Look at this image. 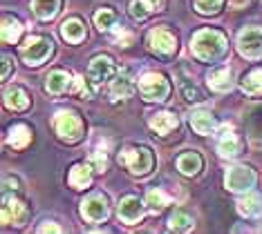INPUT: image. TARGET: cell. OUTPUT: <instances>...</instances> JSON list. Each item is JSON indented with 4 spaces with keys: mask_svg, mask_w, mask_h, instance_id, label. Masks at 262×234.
<instances>
[{
    "mask_svg": "<svg viewBox=\"0 0 262 234\" xmlns=\"http://www.w3.org/2000/svg\"><path fill=\"white\" fill-rule=\"evenodd\" d=\"M229 5H231V7H235V9H240V7L247 5V0H229Z\"/></svg>",
    "mask_w": 262,
    "mask_h": 234,
    "instance_id": "obj_39",
    "label": "cell"
},
{
    "mask_svg": "<svg viewBox=\"0 0 262 234\" xmlns=\"http://www.w3.org/2000/svg\"><path fill=\"white\" fill-rule=\"evenodd\" d=\"M146 201H148V205H152V207H164L170 203V196L162 190H152V192H148Z\"/></svg>",
    "mask_w": 262,
    "mask_h": 234,
    "instance_id": "obj_32",
    "label": "cell"
},
{
    "mask_svg": "<svg viewBox=\"0 0 262 234\" xmlns=\"http://www.w3.org/2000/svg\"><path fill=\"white\" fill-rule=\"evenodd\" d=\"M182 94H184V98L190 100V103H200V100H204V96H202V92L195 85H190V83L184 81L182 83Z\"/></svg>",
    "mask_w": 262,
    "mask_h": 234,
    "instance_id": "obj_34",
    "label": "cell"
},
{
    "mask_svg": "<svg viewBox=\"0 0 262 234\" xmlns=\"http://www.w3.org/2000/svg\"><path fill=\"white\" fill-rule=\"evenodd\" d=\"M29 141H32V129H29L27 125H14V127L9 129V134H7V143L14 149L27 147Z\"/></svg>",
    "mask_w": 262,
    "mask_h": 234,
    "instance_id": "obj_19",
    "label": "cell"
},
{
    "mask_svg": "<svg viewBox=\"0 0 262 234\" xmlns=\"http://www.w3.org/2000/svg\"><path fill=\"white\" fill-rule=\"evenodd\" d=\"M139 92L146 100H166L170 94V85L162 74H144L139 81Z\"/></svg>",
    "mask_w": 262,
    "mask_h": 234,
    "instance_id": "obj_5",
    "label": "cell"
},
{
    "mask_svg": "<svg viewBox=\"0 0 262 234\" xmlns=\"http://www.w3.org/2000/svg\"><path fill=\"white\" fill-rule=\"evenodd\" d=\"M242 92L244 94H260L262 92V69H253V71H249V74H244L242 78Z\"/></svg>",
    "mask_w": 262,
    "mask_h": 234,
    "instance_id": "obj_25",
    "label": "cell"
},
{
    "mask_svg": "<svg viewBox=\"0 0 262 234\" xmlns=\"http://www.w3.org/2000/svg\"><path fill=\"white\" fill-rule=\"evenodd\" d=\"M141 217H144V203L137 199V196H123V199L119 201V219H121L123 223L133 225Z\"/></svg>",
    "mask_w": 262,
    "mask_h": 234,
    "instance_id": "obj_10",
    "label": "cell"
},
{
    "mask_svg": "<svg viewBox=\"0 0 262 234\" xmlns=\"http://www.w3.org/2000/svg\"><path fill=\"white\" fill-rule=\"evenodd\" d=\"M148 43H150L155 51H162V54H172L177 49V38L168 29H152L150 36H148Z\"/></svg>",
    "mask_w": 262,
    "mask_h": 234,
    "instance_id": "obj_12",
    "label": "cell"
},
{
    "mask_svg": "<svg viewBox=\"0 0 262 234\" xmlns=\"http://www.w3.org/2000/svg\"><path fill=\"white\" fill-rule=\"evenodd\" d=\"M52 51H54V43H52V38H47V36H29L25 40V45L20 47V56L29 67L43 65L47 58L52 56Z\"/></svg>",
    "mask_w": 262,
    "mask_h": 234,
    "instance_id": "obj_2",
    "label": "cell"
},
{
    "mask_svg": "<svg viewBox=\"0 0 262 234\" xmlns=\"http://www.w3.org/2000/svg\"><path fill=\"white\" fill-rule=\"evenodd\" d=\"M168 223H170V227L175 232H188V230H193L195 221H193V217H190L188 212H184V210H175V212L170 214Z\"/></svg>",
    "mask_w": 262,
    "mask_h": 234,
    "instance_id": "obj_26",
    "label": "cell"
},
{
    "mask_svg": "<svg viewBox=\"0 0 262 234\" xmlns=\"http://www.w3.org/2000/svg\"><path fill=\"white\" fill-rule=\"evenodd\" d=\"M92 183V165H74L70 170V185L76 190H83Z\"/></svg>",
    "mask_w": 262,
    "mask_h": 234,
    "instance_id": "obj_22",
    "label": "cell"
},
{
    "mask_svg": "<svg viewBox=\"0 0 262 234\" xmlns=\"http://www.w3.org/2000/svg\"><path fill=\"white\" fill-rule=\"evenodd\" d=\"M217 149L222 156H237L240 154V139H237L231 129H224L222 134H220Z\"/></svg>",
    "mask_w": 262,
    "mask_h": 234,
    "instance_id": "obj_20",
    "label": "cell"
},
{
    "mask_svg": "<svg viewBox=\"0 0 262 234\" xmlns=\"http://www.w3.org/2000/svg\"><path fill=\"white\" fill-rule=\"evenodd\" d=\"M81 214L90 221V223H99V221L108 219V214H110L108 199H105L103 194H90L81 203Z\"/></svg>",
    "mask_w": 262,
    "mask_h": 234,
    "instance_id": "obj_9",
    "label": "cell"
},
{
    "mask_svg": "<svg viewBox=\"0 0 262 234\" xmlns=\"http://www.w3.org/2000/svg\"><path fill=\"white\" fill-rule=\"evenodd\" d=\"M237 210H240L244 217H258V214H262V201L258 196L249 194V196H244V199L237 201Z\"/></svg>",
    "mask_w": 262,
    "mask_h": 234,
    "instance_id": "obj_28",
    "label": "cell"
},
{
    "mask_svg": "<svg viewBox=\"0 0 262 234\" xmlns=\"http://www.w3.org/2000/svg\"><path fill=\"white\" fill-rule=\"evenodd\" d=\"M222 3L224 0H195V9L204 16H211V14H217L222 9Z\"/></svg>",
    "mask_w": 262,
    "mask_h": 234,
    "instance_id": "obj_31",
    "label": "cell"
},
{
    "mask_svg": "<svg viewBox=\"0 0 262 234\" xmlns=\"http://www.w3.org/2000/svg\"><path fill=\"white\" fill-rule=\"evenodd\" d=\"M92 234H103V232H92Z\"/></svg>",
    "mask_w": 262,
    "mask_h": 234,
    "instance_id": "obj_40",
    "label": "cell"
},
{
    "mask_svg": "<svg viewBox=\"0 0 262 234\" xmlns=\"http://www.w3.org/2000/svg\"><path fill=\"white\" fill-rule=\"evenodd\" d=\"M112 38H115V43H121L123 47H128L135 40V36L126 27H112Z\"/></svg>",
    "mask_w": 262,
    "mask_h": 234,
    "instance_id": "obj_33",
    "label": "cell"
},
{
    "mask_svg": "<svg viewBox=\"0 0 262 234\" xmlns=\"http://www.w3.org/2000/svg\"><path fill=\"white\" fill-rule=\"evenodd\" d=\"M38 234H65V232L56 223H50V221H47V223H43L38 227Z\"/></svg>",
    "mask_w": 262,
    "mask_h": 234,
    "instance_id": "obj_36",
    "label": "cell"
},
{
    "mask_svg": "<svg viewBox=\"0 0 262 234\" xmlns=\"http://www.w3.org/2000/svg\"><path fill=\"white\" fill-rule=\"evenodd\" d=\"M115 22H117V16H115V11L108 9V7L99 9L97 14H94V25H97L101 32H105V29H112V27H115Z\"/></svg>",
    "mask_w": 262,
    "mask_h": 234,
    "instance_id": "obj_29",
    "label": "cell"
},
{
    "mask_svg": "<svg viewBox=\"0 0 262 234\" xmlns=\"http://www.w3.org/2000/svg\"><path fill=\"white\" fill-rule=\"evenodd\" d=\"M148 5H150V9L152 11H162L166 7V0H146Z\"/></svg>",
    "mask_w": 262,
    "mask_h": 234,
    "instance_id": "obj_37",
    "label": "cell"
},
{
    "mask_svg": "<svg viewBox=\"0 0 262 234\" xmlns=\"http://www.w3.org/2000/svg\"><path fill=\"white\" fill-rule=\"evenodd\" d=\"M61 34H63V38L68 40V43H81L83 38H85V25L79 20V18H68V20L61 25Z\"/></svg>",
    "mask_w": 262,
    "mask_h": 234,
    "instance_id": "obj_15",
    "label": "cell"
},
{
    "mask_svg": "<svg viewBox=\"0 0 262 234\" xmlns=\"http://www.w3.org/2000/svg\"><path fill=\"white\" fill-rule=\"evenodd\" d=\"M208 87L215 89V92H229L233 87V81H231V69L229 67H217L208 74Z\"/></svg>",
    "mask_w": 262,
    "mask_h": 234,
    "instance_id": "obj_17",
    "label": "cell"
},
{
    "mask_svg": "<svg viewBox=\"0 0 262 234\" xmlns=\"http://www.w3.org/2000/svg\"><path fill=\"white\" fill-rule=\"evenodd\" d=\"M70 87H72V74H70V71L54 69L45 78V89L50 94H63V92H68Z\"/></svg>",
    "mask_w": 262,
    "mask_h": 234,
    "instance_id": "obj_13",
    "label": "cell"
},
{
    "mask_svg": "<svg viewBox=\"0 0 262 234\" xmlns=\"http://www.w3.org/2000/svg\"><path fill=\"white\" fill-rule=\"evenodd\" d=\"M54 129L68 143H76L83 136V123H81L79 114H74V112H58L54 116Z\"/></svg>",
    "mask_w": 262,
    "mask_h": 234,
    "instance_id": "obj_4",
    "label": "cell"
},
{
    "mask_svg": "<svg viewBox=\"0 0 262 234\" xmlns=\"http://www.w3.org/2000/svg\"><path fill=\"white\" fill-rule=\"evenodd\" d=\"M224 183L231 192H249L255 185V172L247 165H235L226 172Z\"/></svg>",
    "mask_w": 262,
    "mask_h": 234,
    "instance_id": "obj_6",
    "label": "cell"
},
{
    "mask_svg": "<svg viewBox=\"0 0 262 234\" xmlns=\"http://www.w3.org/2000/svg\"><path fill=\"white\" fill-rule=\"evenodd\" d=\"M23 34V25L16 18H5L3 20V40L5 43H18Z\"/></svg>",
    "mask_w": 262,
    "mask_h": 234,
    "instance_id": "obj_27",
    "label": "cell"
},
{
    "mask_svg": "<svg viewBox=\"0 0 262 234\" xmlns=\"http://www.w3.org/2000/svg\"><path fill=\"white\" fill-rule=\"evenodd\" d=\"M237 49L247 58H260L262 56V29L260 27L242 29L240 38H237Z\"/></svg>",
    "mask_w": 262,
    "mask_h": 234,
    "instance_id": "obj_7",
    "label": "cell"
},
{
    "mask_svg": "<svg viewBox=\"0 0 262 234\" xmlns=\"http://www.w3.org/2000/svg\"><path fill=\"white\" fill-rule=\"evenodd\" d=\"M133 78H130L126 71H121V74H117L115 76V81H112V87H110V92L115 98H128L130 94H133Z\"/></svg>",
    "mask_w": 262,
    "mask_h": 234,
    "instance_id": "obj_24",
    "label": "cell"
},
{
    "mask_svg": "<svg viewBox=\"0 0 262 234\" xmlns=\"http://www.w3.org/2000/svg\"><path fill=\"white\" fill-rule=\"evenodd\" d=\"M190 127H193L198 134H211V132H215L217 127V118L213 116L211 112H195V114H190Z\"/></svg>",
    "mask_w": 262,
    "mask_h": 234,
    "instance_id": "obj_14",
    "label": "cell"
},
{
    "mask_svg": "<svg viewBox=\"0 0 262 234\" xmlns=\"http://www.w3.org/2000/svg\"><path fill=\"white\" fill-rule=\"evenodd\" d=\"M5 105L9 107V110H14V112H23V110H27L29 107V96L27 92L23 87H9L7 92H5Z\"/></svg>",
    "mask_w": 262,
    "mask_h": 234,
    "instance_id": "obj_16",
    "label": "cell"
},
{
    "mask_svg": "<svg viewBox=\"0 0 262 234\" xmlns=\"http://www.w3.org/2000/svg\"><path fill=\"white\" fill-rule=\"evenodd\" d=\"M9 71H11V61L5 56L3 58V81H7V78H9Z\"/></svg>",
    "mask_w": 262,
    "mask_h": 234,
    "instance_id": "obj_38",
    "label": "cell"
},
{
    "mask_svg": "<svg viewBox=\"0 0 262 234\" xmlns=\"http://www.w3.org/2000/svg\"><path fill=\"white\" fill-rule=\"evenodd\" d=\"M150 14H152V9L146 0H133V3H130V16H133L135 20H146Z\"/></svg>",
    "mask_w": 262,
    "mask_h": 234,
    "instance_id": "obj_30",
    "label": "cell"
},
{
    "mask_svg": "<svg viewBox=\"0 0 262 234\" xmlns=\"http://www.w3.org/2000/svg\"><path fill=\"white\" fill-rule=\"evenodd\" d=\"M177 170H180L182 174H186V176H193V174H198L202 170V156L198 152L182 154L180 159H177Z\"/></svg>",
    "mask_w": 262,
    "mask_h": 234,
    "instance_id": "obj_21",
    "label": "cell"
},
{
    "mask_svg": "<svg viewBox=\"0 0 262 234\" xmlns=\"http://www.w3.org/2000/svg\"><path fill=\"white\" fill-rule=\"evenodd\" d=\"M90 165H92V170H97V172H105V167H108V159H105L103 152H92L90 154Z\"/></svg>",
    "mask_w": 262,
    "mask_h": 234,
    "instance_id": "obj_35",
    "label": "cell"
},
{
    "mask_svg": "<svg viewBox=\"0 0 262 234\" xmlns=\"http://www.w3.org/2000/svg\"><path fill=\"white\" fill-rule=\"evenodd\" d=\"M177 125H180V121H177V116L170 112H159L150 118V127L157 132V134H170L172 129H177Z\"/></svg>",
    "mask_w": 262,
    "mask_h": 234,
    "instance_id": "obj_18",
    "label": "cell"
},
{
    "mask_svg": "<svg viewBox=\"0 0 262 234\" xmlns=\"http://www.w3.org/2000/svg\"><path fill=\"white\" fill-rule=\"evenodd\" d=\"M27 217L25 205L14 199V196H5L3 199V223H14V225H23V221Z\"/></svg>",
    "mask_w": 262,
    "mask_h": 234,
    "instance_id": "obj_11",
    "label": "cell"
},
{
    "mask_svg": "<svg viewBox=\"0 0 262 234\" xmlns=\"http://www.w3.org/2000/svg\"><path fill=\"white\" fill-rule=\"evenodd\" d=\"M32 7L40 20H52L61 9V0H34Z\"/></svg>",
    "mask_w": 262,
    "mask_h": 234,
    "instance_id": "obj_23",
    "label": "cell"
},
{
    "mask_svg": "<svg viewBox=\"0 0 262 234\" xmlns=\"http://www.w3.org/2000/svg\"><path fill=\"white\" fill-rule=\"evenodd\" d=\"M119 163L126 165L130 172L137 174V176H144V174H148V172L152 170L155 159H152V152H150V149L144 147V145H139V147H128V149H123V152L119 154Z\"/></svg>",
    "mask_w": 262,
    "mask_h": 234,
    "instance_id": "obj_3",
    "label": "cell"
},
{
    "mask_svg": "<svg viewBox=\"0 0 262 234\" xmlns=\"http://www.w3.org/2000/svg\"><path fill=\"white\" fill-rule=\"evenodd\" d=\"M190 49L200 61H217L226 51V36L217 29H200L190 40Z\"/></svg>",
    "mask_w": 262,
    "mask_h": 234,
    "instance_id": "obj_1",
    "label": "cell"
},
{
    "mask_svg": "<svg viewBox=\"0 0 262 234\" xmlns=\"http://www.w3.org/2000/svg\"><path fill=\"white\" fill-rule=\"evenodd\" d=\"M88 76H90L92 85L99 87V85H103L105 81H112V78L117 76V67H115V63H112V58L97 56V58H92L90 67H88Z\"/></svg>",
    "mask_w": 262,
    "mask_h": 234,
    "instance_id": "obj_8",
    "label": "cell"
}]
</instances>
